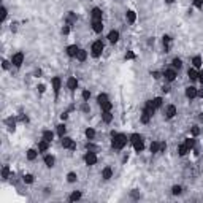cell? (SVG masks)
<instances>
[{"instance_id":"277c9868","label":"cell","mask_w":203,"mask_h":203,"mask_svg":"<svg viewBox=\"0 0 203 203\" xmlns=\"http://www.w3.org/2000/svg\"><path fill=\"white\" fill-rule=\"evenodd\" d=\"M62 146L65 149H75L76 148V143L73 141L70 137H62Z\"/></svg>"},{"instance_id":"7bdbcfd3","label":"cell","mask_w":203,"mask_h":203,"mask_svg":"<svg viewBox=\"0 0 203 203\" xmlns=\"http://www.w3.org/2000/svg\"><path fill=\"white\" fill-rule=\"evenodd\" d=\"M24 183L32 184L33 183V174H24Z\"/></svg>"},{"instance_id":"9c48e42d","label":"cell","mask_w":203,"mask_h":203,"mask_svg":"<svg viewBox=\"0 0 203 203\" xmlns=\"http://www.w3.org/2000/svg\"><path fill=\"white\" fill-rule=\"evenodd\" d=\"M78 51H80V48H78L76 44H70V46H67V54H68V57H76Z\"/></svg>"},{"instance_id":"c3c4849f","label":"cell","mask_w":203,"mask_h":203,"mask_svg":"<svg viewBox=\"0 0 203 203\" xmlns=\"http://www.w3.org/2000/svg\"><path fill=\"white\" fill-rule=\"evenodd\" d=\"M126 59H135V53H133V51H129V53L126 54Z\"/></svg>"},{"instance_id":"ab89813d","label":"cell","mask_w":203,"mask_h":203,"mask_svg":"<svg viewBox=\"0 0 203 203\" xmlns=\"http://www.w3.org/2000/svg\"><path fill=\"white\" fill-rule=\"evenodd\" d=\"M111 108H113V103H111L110 100L106 102V103L102 105V111H111Z\"/></svg>"},{"instance_id":"f907efd6","label":"cell","mask_w":203,"mask_h":203,"mask_svg":"<svg viewBox=\"0 0 203 203\" xmlns=\"http://www.w3.org/2000/svg\"><path fill=\"white\" fill-rule=\"evenodd\" d=\"M198 133H200V129L198 127H192V135H194V137H197Z\"/></svg>"},{"instance_id":"7c38bea8","label":"cell","mask_w":203,"mask_h":203,"mask_svg":"<svg viewBox=\"0 0 203 203\" xmlns=\"http://www.w3.org/2000/svg\"><path fill=\"white\" fill-rule=\"evenodd\" d=\"M67 87L70 89V91H75V89L78 87V80L76 78H68V80H67Z\"/></svg>"},{"instance_id":"ba28073f","label":"cell","mask_w":203,"mask_h":203,"mask_svg":"<svg viewBox=\"0 0 203 203\" xmlns=\"http://www.w3.org/2000/svg\"><path fill=\"white\" fill-rule=\"evenodd\" d=\"M197 94H198V89H197V87H194V86H190V87H187V89H186V97H187V98H190V100H192V98H195V97H197Z\"/></svg>"},{"instance_id":"4dcf8cb0","label":"cell","mask_w":203,"mask_h":203,"mask_svg":"<svg viewBox=\"0 0 203 203\" xmlns=\"http://www.w3.org/2000/svg\"><path fill=\"white\" fill-rule=\"evenodd\" d=\"M37 156H38V152L35 149H29V151H27V159H29V160H35Z\"/></svg>"},{"instance_id":"4316f807","label":"cell","mask_w":203,"mask_h":203,"mask_svg":"<svg viewBox=\"0 0 203 203\" xmlns=\"http://www.w3.org/2000/svg\"><path fill=\"white\" fill-rule=\"evenodd\" d=\"M53 138H54V133L51 132V130H44L43 132V140H46V141H53Z\"/></svg>"},{"instance_id":"60d3db41","label":"cell","mask_w":203,"mask_h":203,"mask_svg":"<svg viewBox=\"0 0 203 203\" xmlns=\"http://www.w3.org/2000/svg\"><path fill=\"white\" fill-rule=\"evenodd\" d=\"M67 179H68V183H75L76 179H78V176H76V173H73V171H70L68 174H67Z\"/></svg>"},{"instance_id":"11a10c76","label":"cell","mask_w":203,"mask_h":203,"mask_svg":"<svg viewBox=\"0 0 203 203\" xmlns=\"http://www.w3.org/2000/svg\"><path fill=\"white\" fill-rule=\"evenodd\" d=\"M198 81L203 84V71H200V73H198Z\"/></svg>"},{"instance_id":"7402d4cb","label":"cell","mask_w":203,"mask_h":203,"mask_svg":"<svg viewBox=\"0 0 203 203\" xmlns=\"http://www.w3.org/2000/svg\"><path fill=\"white\" fill-rule=\"evenodd\" d=\"M163 46H165V53H168V49H170V44H171V38L168 35H163Z\"/></svg>"},{"instance_id":"8fae6325","label":"cell","mask_w":203,"mask_h":203,"mask_svg":"<svg viewBox=\"0 0 203 203\" xmlns=\"http://www.w3.org/2000/svg\"><path fill=\"white\" fill-rule=\"evenodd\" d=\"M108 40H110V43H117V41H119V32H117V30H111L108 33Z\"/></svg>"},{"instance_id":"f5cc1de1","label":"cell","mask_w":203,"mask_h":203,"mask_svg":"<svg viewBox=\"0 0 203 203\" xmlns=\"http://www.w3.org/2000/svg\"><path fill=\"white\" fill-rule=\"evenodd\" d=\"M8 67H10V62L8 60H3V70H8Z\"/></svg>"},{"instance_id":"d6986e66","label":"cell","mask_w":203,"mask_h":203,"mask_svg":"<svg viewBox=\"0 0 203 203\" xmlns=\"http://www.w3.org/2000/svg\"><path fill=\"white\" fill-rule=\"evenodd\" d=\"M113 176V170L110 167H106V168H103V171H102V178L103 179H106V181H108V179Z\"/></svg>"},{"instance_id":"3957f363","label":"cell","mask_w":203,"mask_h":203,"mask_svg":"<svg viewBox=\"0 0 203 203\" xmlns=\"http://www.w3.org/2000/svg\"><path fill=\"white\" fill-rule=\"evenodd\" d=\"M84 162H86L87 165H95V163H97V156H95V152L94 151L86 152V156H84Z\"/></svg>"},{"instance_id":"7a4b0ae2","label":"cell","mask_w":203,"mask_h":203,"mask_svg":"<svg viewBox=\"0 0 203 203\" xmlns=\"http://www.w3.org/2000/svg\"><path fill=\"white\" fill-rule=\"evenodd\" d=\"M103 43H102V40H97V41H94L92 43V48H91V53L94 57H100L102 53H103Z\"/></svg>"},{"instance_id":"d6a6232c","label":"cell","mask_w":203,"mask_h":203,"mask_svg":"<svg viewBox=\"0 0 203 203\" xmlns=\"http://www.w3.org/2000/svg\"><path fill=\"white\" fill-rule=\"evenodd\" d=\"M65 132H67V127H65V124H60V126H57V135L62 138L65 135Z\"/></svg>"},{"instance_id":"e0dca14e","label":"cell","mask_w":203,"mask_h":203,"mask_svg":"<svg viewBox=\"0 0 203 203\" xmlns=\"http://www.w3.org/2000/svg\"><path fill=\"white\" fill-rule=\"evenodd\" d=\"M49 148V141H46V140H41L40 143H38V151L40 152H46Z\"/></svg>"},{"instance_id":"d590c367","label":"cell","mask_w":203,"mask_h":203,"mask_svg":"<svg viewBox=\"0 0 203 203\" xmlns=\"http://www.w3.org/2000/svg\"><path fill=\"white\" fill-rule=\"evenodd\" d=\"M84 133H86L87 140H94L95 138V130H94V129H86V132H84Z\"/></svg>"},{"instance_id":"44dd1931","label":"cell","mask_w":203,"mask_h":203,"mask_svg":"<svg viewBox=\"0 0 203 203\" xmlns=\"http://www.w3.org/2000/svg\"><path fill=\"white\" fill-rule=\"evenodd\" d=\"M126 18H127V21H129V24H133L135 22V19H137V14H135V11H127V14H126Z\"/></svg>"},{"instance_id":"d4e9b609","label":"cell","mask_w":203,"mask_h":203,"mask_svg":"<svg viewBox=\"0 0 203 203\" xmlns=\"http://www.w3.org/2000/svg\"><path fill=\"white\" fill-rule=\"evenodd\" d=\"M149 149H151L152 154H157V152H159V149H160V143H159V141H152Z\"/></svg>"},{"instance_id":"f546056e","label":"cell","mask_w":203,"mask_h":203,"mask_svg":"<svg viewBox=\"0 0 203 203\" xmlns=\"http://www.w3.org/2000/svg\"><path fill=\"white\" fill-rule=\"evenodd\" d=\"M192 65H194V68H200L201 67V57L200 56H195V57L192 59Z\"/></svg>"},{"instance_id":"681fc988","label":"cell","mask_w":203,"mask_h":203,"mask_svg":"<svg viewBox=\"0 0 203 203\" xmlns=\"http://www.w3.org/2000/svg\"><path fill=\"white\" fill-rule=\"evenodd\" d=\"M165 149H167V143L162 141V143H160V149H159V152H165Z\"/></svg>"},{"instance_id":"bcb514c9","label":"cell","mask_w":203,"mask_h":203,"mask_svg":"<svg viewBox=\"0 0 203 203\" xmlns=\"http://www.w3.org/2000/svg\"><path fill=\"white\" fill-rule=\"evenodd\" d=\"M68 32H70V27H68V24L62 27V33H64V35H68Z\"/></svg>"},{"instance_id":"6da1fadb","label":"cell","mask_w":203,"mask_h":203,"mask_svg":"<svg viewBox=\"0 0 203 203\" xmlns=\"http://www.w3.org/2000/svg\"><path fill=\"white\" fill-rule=\"evenodd\" d=\"M126 144H127V137H126V135H122V133H114V135H113L111 146L114 149H122Z\"/></svg>"},{"instance_id":"b9f144b4","label":"cell","mask_w":203,"mask_h":203,"mask_svg":"<svg viewBox=\"0 0 203 203\" xmlns=\"http://www.w3.org/2000/svg\"><path fill=\"white\" fill-rule=\"evenodd\" d=\"M171 192H173V195H179V194L183 192V187H181V186H173Z\"/></svg>"},{"instance_id":"74e56055","label":"cell","mask_w":203,"mask_h":203,"mask_svg":"<svg viewBox=\"0 0 203 203\" xmlns=\"http://www.w3.org/2000/svg\"><path fill=\"white\" fill-rule=\"evenodd\" d=\"M81 198V192H78V190H75L71 195H70V201H78Z\"/></svg>"},{"instance_id":"2e32d148","label":"cell","mask_w":203,"mask_h":203,"mask_svg":"<svg viewBox=\"0 0 203 203\" xmlns=\"http://www.w3.org/2000/svg\"><path fill=\"white\" fill-rule=\"evenodd\" d=\"M102 119H103V122L110 124V122L113 121V114H111V111H102Z\"/></svg>"},{"instance_id":"83f0119b","label":"cell","mask_w":203,"mask_h":203,"mask_svg":"<svg viewBox=\"0 0 203 203\" xmlns=\"http://www.w3.org/2000/svg\"><path fill=\"white\" fill-rule=\"evenodd\" d=\"M171 65H173V68H181V67H183V60L181 59H179V57H174L173 60H171Z\"/></svg>"},{"instance_id":"db71d44e","label":"cell","mask_w":203,"mask_h":203,"mask_svg":"<svg viewBox=\"0 0 203 203\" xmlns=\"http://www.w3.org/2000/svg\"><path fill=\"white\" fill-rule=\"evenodd\" d=\"M152 76H154L156 80H159V78H160V73H159V71H154V73H152Z\"/></svg>"},{"instance_id":"8992f818","label":"cell","mask_w":203,"mask_h":203,"mask_svg":"<svg viewBox=\"0 0 203 203\" xmlns=\"http://www.w3.org/2000/svg\"><path fill=\"white\" fill-rule=\"evenodd\" d=\"M163 76H165V80L168 83H171V81L176 80V70H174V68H168V70L163 71Z\"/></svg>"},{"instance_id":"7dc6e473","label":"cell","mask_w":203,"mask_h":203,"mask_svg":"<svg viewBox=\"0 0 203 203\" xmlns=\"http://www.w3.org/2000/svg\"><path fill=\"white\" fill-rule=\"evenodd\" d=\"M7 14H8L7 8H5V7H2V21H5V19H7Z\"/></svg>"},{"instance_id":"ffe728a7","label":"cell","mask_w":203,"mask_h":203,"mask_svg":"<svg viewBox=\"0 0 203 203\" xmlns=\"http://www.w3.org/2000/svg\"><path fill=\"white\" fill-rule=\"evenodd\" d=\"M75 22H76V16H75V13H73V11H68V14H67V24L71 26V24H75Z\"/></svg>"},{"instance_id":"91938a15","label":"cell","mask_w":203,"mask_h":203,"mask_svg":"<svg viewBox=\"0 0 203 203\" xmlns=\"http://www.w3.org/2000/svg\"><path fill=\"white\" fill-rule=\"evenodd\" d=\"M165 2H167V3H173V2H174V0H165Z\"/></svg>"},{"instance_id":"5bb4252c","label":"cell","mask_w":203,"mask_h":203,"mask_svg":"<svg viewBox=\"0 0 203 203\" xmlns=\"http://www.w3.org/2000/svg\"><path fill=\"white\" fill-rule=\"evenodd\" d=\"M187 76H189V80L190 81H197L198 80V71H197V68H189V71H187Z\"/></svg>"},{"instance_id":"5b68a950","label":"cell","mask_w":203,"mask_h":203,"mask_svg":"<svg viewBox=\"0 0 203 203\" xmlns=\"http://www.w3.org/2000/svg\"><path fill=\"white\" fill-rule=\"evenodd\" d=\"M22 62H24V54L22 53H16L13 57H11V64H13L14 67H21Z\"/></svg>"},{"instance_id":"1f68e13d","label":"cell","mask_w":203,"mask_h":203,"mask_svg":"<svg viewBox=\"0 0 203 203\" xmlns=\"http://www.w3.org/2000/svg\"><path fill=\"white\" fill-rule=\"evenodd\" d=\"M141 140H143V137H141L140 133H133L132 137H130V143H132V144H135V143L141 141Z\"/></svg>"},{"instance_id":"cb8c5ba5","label":"cell","mask_w":203,"mask_h":203,"mask_svg":"<svg viewBox=\"0 0 203 203\" xmlns=\"http://www.w3.org/2000/svg\"><path fill=\"white\" fill-rule=\"evenodd\" d=\"M187 152H190V151H189V148H187L186 144H179V146H178V154H179V156H186Z\"/></svg>"},{"instance_id":"816d5d0a","label":"cell","mask_w":203,"mask_h":203,"mask_svg":"<svg viewBox=\"0 0 203 203\" xmlns=\"http://www.w3.org/2000/svg\"><path fill=\"white\" fill-rule=\"evenodd\" d=\"M89 110H91V108H89V105L86 103V102H84V103H83V111H84V113H87Z\"/></svg>"},{"instance_id":"f35d334b","label":"cell","mask_w":203,"mask_h":203,"mask_svg":"<svg viewBox=\"0 0 203 203\" xmlns=\"http://www.w3.org/2000/svg\"><path fill=\"white\" fill-rule=\"evenodd\" d=\"M8 176H10V168H8V165H5L2 168V178L3 179H8Z\"/></svg>"},{"instance_id":"836d02e7","label":"cell","mask_w":203,"mask_h":203,"mask_svg":"<svg viewBox=\"0 0 203 203\" xmlns=\"http://www.w3.org/2000/svg\"><path fill=\"white\" fill-rule=\"evenodd\" d=\"M184 144L187 146V148H189V151H190V149H194V146H195V140H194V138H186Z\"/></svg>"},{"instance_id":"52a82bcc","label":"cell","mask_w":203,"mask_h":203,"mask_svg":"<svg viewBox=\"0 0 203 203\" xmlns=\"http://www.w3.org/2000/svg\"><path fill=\"white\" fill-rule=\"evenodd\" d=\"M174 116H176V106H174V105H168L167 110H165V117H167V119H173Z\"/></svg>"},{"instance_id":"9a60e30c","label":"cell","mask_w":203,"mask_h":203,"mask_svg":"<svg viewBox=\"0 0 203 203\" xmlns=\"http://www.w3.org/2000/svg\"><path fill=\"white\" fill-rule=\"evenodd\" d=\"M60 78H57V76H56V78H53V89H54V94L56 95H57L59 94V91H60Z\"/></svg>"},{"instance_id":"6f0895ef","label":"cell","mask_w":203,"mask_h":203,"mask_svg":"<svg viewBox=\"0 0 203 203\" xmlns=\"http://www.w3.org/2000/svg\"><path fill=\"white\" fill-rule=\"evenodd\" d=\"M38 91H40L41 94L44 92V86H43V84H40V86H38Z\"/></svg>"},{"instance_id":"ac0fdd59","label":"cell","mask_w":203,"mask_h":203,"mask_svg":"<svg viewBox=\"0 0 203 203\" xmlns=\"http://www.w3.org/2000/svg\"><path fill=\"white\" fill-rule=\"evenodd\" d=\"M54 162H56V159L53 156H44V165H46L48 168H53L54 167Z\"/></svg>"},{"instance_id":"e575fe53","label":"cell","mask_w":203,"mask_h":203,"mask_svg":"<svg viewBox=\"0 0 203 203\" xmlns=\"http://www.w3.org/2000/svg\"><path fill=\"white\" fill-rule=\"evenodd\" d=\"M133 149H135V152H141V151L144 149L143 140H141V141H138V143H135V144H133Z\"/></svg>"},{"instance_id":"ee69618b","label":"cell","mask_w":203,"mask_h":203,"mask_svg":"<svg viewBox=\"0 0 203 203\" xmlns=\"http://www.w3.org/2000/svg\"><path fill=\"white\" fill-rule=\"evenodd\" d=\"M194 7L195 8H203V0H194Z\"/></svg>"},{"instance_id":"603a6c76","label":"cell","mask_w":203,"mask_h":203,"mask_svg":"<svg viewBox=\"0 0 203 203\" xmlns=\"http://www.w3.org/2000/svg\"><path fill=\"white\" fill-rule=\"evenodd\" d=\"M86 57H87V53H86V51H84V49H80V51H78V54H76V59L80 60V62H84V60H86Z\"/></svg>"},{"instance_id":"9f6ffc18","label":"cell","mask_w":203,"mask_h":203,"mask_svg":"<svg viewBox=\"0 0 203 203\" xmlns=\"http://www.w3.org/2000/svg\"><path fill=\"white\" fill-rule=\"evenodd\" d=\"M60 117H62V119H67V117H68V113H62Z\"/></svg>"},{"instance_id":"484cf974","label":"cell","mask_w":203,"mask_h":203,"mask_svg":"<svg viewBox=\"0 0 203 203\" xmlns=\"http://www.w3.org/2000/svg\"><path fill=\"white\" fill-rule=\"evenodd\" d=\"M151 117H152V116L149 114V113L146 111V110H143V113H141V122H143V124H148V122L151 121Z\"/></svg>"},{"instance_id":"f6af8a7d","label":"cell","mask_w":203,"mask_h":203,"mask_svg":"<svg viewBox=\"0 0 203 203\" xmlns=\"http://www.w3.org/2000/svg\"><path fill=\"white\" fill-rule=\"evenodd\" d=\"M89 98H91V92H89V91H83V100L87 102Z\"/></svg>"},{"instance_id":"680465c9","label":"cell","mask_w":203,"mask_h":203,"mask_svg":"<svg viewBox=\"0 0 203 203\" xmlns=\"http://www.w3.org/2000/svg\"><path fill=\"white\" fill-rule=\"evenodd\" d=\"M197 95H198V97H201V98H203V89H201V91H198V94H197Z\"/></svg>"},{"instance_id":"30bf717a","label":"cell","mask_w":203,"mask_h":203,"mask_svg":"<svg viewBox=\"0 0 203 203\" xmlns=\"http://www.w3.org/2000/svg\"><path fill=\"white\" fill-rule=\"evenodd\" d=\"M102 10L100 8H92V11H91V16H92V21H102Z\"/></svg>"},{"instance_id":"8d00e7d4","label":"cell","mask_w":203,"mask_h":203,"mask_svg":"<svg viewBox=\"0 0 203 203\" xmlns=\"http://www.w3.org/2000/svg\"><path fill=\"white\" fill-rule=\"evenodd\" d=\"M151 102H152V105H154V108L157 110V108H160V106H162V102H163V100H162L160 97H156L154 100H151Z\"/></svg>"},{"instance_id":"4fadbf2b","label":"cell","mask_w":203,"mask_h":203,"mask_svg":"<svg viewBox=\"0 0 203 203\" xmlns=\"http://www.w3.org/2000/svg\"><path fill=\"white\" fill-rule=\"evenodd\" d=\"M92 30L95 33H100L102 30H103V22L102 21H92Z\"/></svg>"},{"instance_id":"f1b7e54d","label":"cell","mask_w":203,"mask_h":203,"mask_svg":"<svg viewBox=\"0 0 203 203\" xmlns=\"http://www.w3.org/2000/svg\"><path fill=\"white\" fill-rule=\"evenodd\" d=\"M97 102H98V105L102 106L103 103H106V102H108V95H106V94H98V97H97Z\"/></svg>"}]
</instances>
